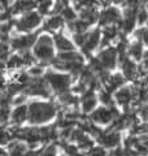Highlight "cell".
<instances>
[{
	"label": "cell",
	"instance_id": "8",
	"mask_svg": "<svg viewBox=\"0 0 148 156\" xmlns=\"http://www.w3.org/2000/svg\"><path fill=\"white\" fill-rule=\"evenodd\" d=\"M95 58L99 61V64L108 72L115 70L118 66V51L113 46L100 48V51L97 52Z\"/></svg>",
	"mask_w": 148,
	"mask_h": 156
},
{
	"label": "cell",
	"instance_id": "22",
	"mask_svg": "<svg viewBox=\"0 0 148 156\" xmlns=\"http://www.w3.org/2000/svg\"><path fill=\"white\" fill-rule=\"evenodd\" d=\"M53 4H55V0H35V11L43 17L49 16L52 13Z\"/></svg>",
	"mask_w": 148,
	"mask_h": 156
},
{
	"label": "cell",
	"instance_id": "13",
	"mask_svg": "<svg viewBox=\"0 0 148 156\" xmlns=\"http://www.w3.org/2000/svg\"><path fill=\"white\" fill-rule=\"evenodd\" d=\"M113 99H115V103L118 107H122V108H125V111H129L130 107H132V103H134L131 86L125 85L120 87L117 91L113 92Z\"/></svg>",
	"mask_w": 148,
	"mask_h": 156
},
{
	"label": "cell",
	"instance_id": "32",
	"mask_svg": "<svg viewBox=\"0 0 148 156\" xmlns=\"http://www.w3.org/2000/svg\"><path fill=\"white\" fill-rule=\"evenodd\" d=\"M0 156H9L8 151L4 148V147H2V146H0Z\"/></svg>",
	"mask_w": 148,
	"mask_h": 156
},
{
	"label": "cell",
	"instance_id": "26",
	"mask_svg": "<svg viewBox=\"0 0 148 156\" xmlns=\"http://www.w3.org/2000/svg\"><path fill=\"white\" fill-rule=\"evenodd\" d=\"M60 14L62 16V18L65 20L66 23H70V22L76 21V20L78 18V12L76 11V8H73L70 5H66L65 8L62 9V12Z\"/></svg>",
	"mask_w": 148,
	"mask_h": 156
},
{
	"label": "cell",
	"instance_id": "24",
	"mask_svg": "<svg viewBox=\"0 0 148 156\" xmlns=\"http://www.w3.org/2000/svg\"><path fill=\"white\" fill-rule=\"evenodd\" d=\"M12 140H13V134L11 128H8L7 125L0 126V146L2 147H7Z\"/></svg>",
	"mask_w": 148,
	"mask_h": 156
},
{
	"label": "cell",
	"instance_id": "35",
	"mask_svg": "<svg viewBox=\"0 0 148 156\" xmlns=\"http://www.w3.org/2000/svg\"><path fill=\"white\" fill-rule=\"evenodd\" d=\"M147 156H148V155H147Z\"/></svg>",
	"mask_w": 148,
	"mask_h": 156
},
{
	"label": "cell",
	"instance_id": "20",
	"mask_svg": "<svg viewBox=\"0 0 148 156\" xmlns=\"http://www.w3.org/2000/svg\"><path fill=\"white\" fill-rule=\"evenodd\" d=\"M126 81H127V80L125 78V76H123L122 73H115V74H111L109 80H108L107 83L104 85V89L113 94V92L117 91L118 89H120V87L125 86Z\"/></svg>",
	"mask_w": 148,
	"mask_h": 156
},
{
	"label": "cell",
	"instance_id": "9",
	"mask_svg": "<svg viewBox=\"0 0 148 156\" xmlns=\"http://www.w3.org/2000/svg\"><path fill=\"white\" fill-rule=\"evenodd\" d=\"M121 20H122V11L121 9L116 5H109L100 12L97 23L100 25V27L112 26V25L120 26Z\"/></svg>",
	"mask_w": 148,
	"mask_h": 156
},
{
	"label": "cell",
	"instance_id": "7",
	"mask_svg": "<svg viewBox=\"0 0 148 156\" xmlns=\"http://www.w3.org/2000/svg\"><path fill=\"white\" fill-rule=\"evenodd\" d=\"M42 30L27 33V34H14L9 41V47H11L12 52H22L31 50L34 43L37 42L38 35L41 34Z\"/></svg>",
	"mask_w": 148,
	"mask_h": 156
},
{
	"label": "cell",
	"instance_id": "10",
	"mask_svg": "<svg viewBox=\"0 0 148 156\" xmlns=\"http://www.w3.org/2000/svg\"><path fill=\"white\" fill-rule=\"evenodd\" d=\"M97 140V144L103 146L104 148L107 150H113L121 146L122 143V134L121 131H117V130H113L108 128L107 130H103L101 134L96 138Z\"/></svg>",
	"mask_w": 148,
	"mask_h": 156
},
{
	"label": "cell",
	"instance_id": "14",
	"mask_svg": "<svg viewBox=\"0 0 148 156\" xmlns=\"http://www.w3.org/2000/svg\"><path fill=\"white\" fill-rule=\"evenodd\" d=\"M97 92L95 90H87L79 96V109L82 115H90L97 108Z\"/></svg>",
	"mask_w": 148,
	"mask_h": 156
},
{
	"label": "cell",
	"instance_id": "5",
	"mask_svg": "<svg viewBox=\"0 0 148 156\" xmlns=\"http://www.w3.org/2000/svg\"><path fill=\"white\" fill-rule=\"evenodd\" d=\"M23 94H26L29 98H34V99H52L53 92L49 89L46 78L43 77H31L30 81L25 85Z\"/></svg>",
	"mask_w": 148,
	"mask_h": 156
},
{
	"label": "cell",
	"instance_id": "15",
	"mask_svg": "<svg viewBox=\"0 0 148 156\" xmlns=\"http://www.w3.org/2000/svg\"><path fill=\"white\" fill-rule=\"evenodd\" d=\"M29 119V109H27V103L13 107L11 111V116H9V126L11 128H19L23 126L27 122Z\"/></svg>",
	"mask_w": 148,
	"mask_h": 156
},
{
	"label": "cell",
	"instance_id": "6",
	"mask_svg": "<svg viewBox=\"0 0 148 156\" xmlns=\"http://www.w3.org/2000/svg\"><path fill=\"white\" fill-rule=\"evenodd\" d=\"M120 115H121V112L118 111L116 105H113V107L100 105L93 112H91L88 116H90L91 122H93L97 126H109Z\"/></svg>",
	"mask_w": 148,
	"mask_h": 156
},
{
	"label": "cell",
	"instance_id": "17",
	"mask_svg": "<svg viewBox=\"0 0 148 156\" xmlns=\"http://www.w3.org/2000/svg\"><path fill=\"white\" fill-rule=\"evenodd\" d=\"M34 9H35V0H13L9 12L13 17H18Z\"/></svg>",
	"mask_w": 148,
	"mask_h": 156
},
{
	"label": "cell",
	"instance_id": "3",
	"mask_svg": "<svg viewBox=\"0 0 148 156\" xmlns=\"http://www.w3.org/2000/svg\"><path fill=\"white\" fill-rule=\"evenodd\" d=\"M44 78H46L49 89L52 90L53 95H56V96L70 91L73 82H74L70 74H68L65 72L55 70V69H52V68H49V69L46 70Z\"/></svg>",
	"mask_w": 148,
	"mask_h": 156
},
{
	"label": "cell",
	"instance_id": "11",
	"mask_svg": "<svg viewBox=\"0 0 148 156\" xmlns=\"http://www.w3.org/2000/svg\"><path fill=\"white\" fill-rule=\"evenodd\" d=\"M100 43H101V29L95 27V29L88 30L86 41L83 43V46L81 47L82 53L85 56H90L97 47H100Z\"/></svg>",
	"mask_w": 148,
	"mask_h": 156
},
{
	"label": "cell",
	"instance_id": "33",
	"mask_svg": "<svg viewBox=\"0 0 148 156\" xmlns=\"http://www.w3.org/2000/svg\"><path fill=\"white\" fill-rule=\"evenodd\" d=\"M142 4H148V0H140Z\"/></svg>",
	"mask_w": 148,
	"mask_h": 156
},
{
	"label": "cell",
	"instance_id": "29",
	"mask_svg": "<svg viewBox=\"0 0 148 156\" xmlns=\"http://www.w3.org/2000/svg\"><path fill=\"white\" fill-rule=\"evenodd\" d=\"M134 35L136 39H139L143 44L148 46V26H139L134 31Z\"/></svg>",
	"mask_w": 148,
	"mask_h": 156
},
{
	"label": "cell",
	"instance_id": "28",
	"mask_svg": "<svg viewBox=\"0 0 148 156\" xmlns=\"http://www.w3.org/2000/svg\"><path fill=\"white\" fill-rule=\"evenodd\" d=\"M11 105L0 104V126L9 124V116H11Z\"/></svg>",
	"mask_w": 148,
	"mask_h": 156
},
{
	"label": "cell",
	"instance_id": "34",
	"mask_svg": "<svg viewBox=\"0 0 148 156\" xmlns=\"http://www.w3.org/2000/svg\"><path fill=\"white\" fill-rule=\"evenodd\" d=\"M61 156H66V155H65V154H64V155H61Z\"/></svg>",
	"mask_w": 148,
	"mask_h": 156
},
{
	"label": "cell",
	"instance_id": "1",
	"mask_svg": "<svg viewBox=\"0 0 148 156\" xmlns=\"http://www.w3.org/2000/svg\"><path fill=\"white\" fill-rule=\"evenodd\" d=\"M27 124L34 126L48 125L58 116L57 101L51 99H31L27 103Z\"/></svg>",
	"mask_w": 148,
	"mask_h": 156
},
{
	"label": "cell",
	"instance_id": "4",
	"mask_svg": "<svg viewBox=\"0 0 148 156\" xmlns=\"http://www.w3.org/2000/svg\"><path fill=\"white\" fill-rule=\"evenodd\" d=\"M14 34H27L41 30L43 25V16H41L35 9L14 17Z\"/></svg>",
	"mask_w": 148,
	"mask_h": 156
},
{
	"label": "cell",
	"instance_id": "31",
	"mask_svg": "<svg viewBox=\"0 0 148 156\" xmlns=\"http://www.w3.org/2000/svg\"><path fill=\"white\" fill-rule=\"evenodd\" d=\"M135 113H136L138 117H139L140 121L148 122V101L142 103L140 105H138V109L135 111Z\"/></svg>",
	"mask_w": 148,
	"mask_h": 156
},
{
	"label": "cell",
	"instance_id": "18",
	"mask_svg": "<svg viewBox=\"0 0 148 156\" xmlns=\"http://www.w3.org/2000/svg\"><path fill=\"white\" fill-rule=\"evenodd\" d=\"M77 12H78V18L85 21L87 25L92 26L99 22V16H100L99 8H83Z\"/></svg>",
	"mask_w": 148,
	"mask_h": 156
},
{
	"label": "cell",
	"instance_id": "19",
	"mask_svg": "<svg viewBox=\"0 0 148 156\" xmlns=\"http://www.w3.org/2000/svg\"><path fill=\"white\" fill-rule=\"evenodd\" d=\"M127 56L131 57L134 61H139L142 60L143 57V52H144V50H143V43L139 41V39H136L134 37V39L130 42H127Z\"/></svg>",
	"mask_w": 148,
	"mask_h": 156
},
{
	"label": "cell",
	"instance_id": "2",
	"mask_svg": "<svg viewBox=\"0 0 148 156\" xmlns=\"http://www.w3.org/2000/svg\"><path fill=\"white\" fill-rule=\"evenodd\" d=\"M31 52L39 64L51 65L53 58L57 55L52 34L41 31V34L37 38V42L34 43V46L31 48Z\"/></svg>",
	"mask_w": 148,
	"mask_h": 156
},
{
	"label": "cell",
	"instance_id": "12",
	"mask_svg": "<svg viewBox=\"0 0 148 156\" xmlns=\"http://www.w3.org/2000/svg\"><path fill=\"white\" fill-rule=\"evenodd\" d=\"M65 20L62 18L61 14H49L46 20H43V25L41 30L48 34H56L60 33L65 29Z\"/></svg>",
	"mask_w": 148,
	"mask_h": 156
},
{
	"label": "cell",
	"instance_id": "23",
	"mask_svg": "<svg viewBox=\"0 0 148 156\" xmlns=\"http://www.w3.org/2000/svg\"><path fill=\"white\" fill-rule=\"evenodd\" d=\"M97 99L101 103V105H105V107H113L115 103V99H113V94L109 92L108 90H105L104 87H101L97 92Z\"/></svg>",
	"mask_w": 148,
	"mask_h": 156
},
{
	"label": "cell",
	"instance_id": "21",
	"mask_svg": "<svg viewBox=\"0 0 148 156\" xmlns=\"http://www.w3.org/2000/svg\"><path fill=\"white\" fill-rule=\"evenodd\" d=\"M7 151L9 156H25V154L29 151L27 144L19 139H13L11 143L7 146Z\"/></svg>",
	"mask_w": 148,
	"mask_h": 156
},
{
	"label": "cell",
	"instance_id": "27",
	"mask_svg": "<svg viewBox=\"0 0 148 156\" xmlns=\"http://www.w3.org/2000/svg\"><path fill=\"white\" fill-rule=\"evenodd\" d=\"M41 156H58V147L56 143H47L42 147Z\"/></svg>",
	"mask_w": 148,
	"mask_h": 156
},
{
	"label": "cell",
	"instance_id": "16",
	"mask_svg": "<svg viewBox=\"0 0 148 156\" xmlns=\"http://www.w3.org/2000/svg\"><path fill=\"white\" fill-rule=\"evenodd\" d=\"M53 42H55V48L57 52H69V51H76L77 47L73 43V41L69 38L65 33L60 31L53 34Z\"/></svg>",
	"mask_w": 148,
	"mask_h": 156
},
{
	"label": "cell",
	"instance_id": "25",
	"mask_svg": "<svg viewBox=\"0 0 148 156\" xmlns=\"http://www.w3.org/2000/svg\"><path fill=\"white\" fill-rule=\"evenodd\" d=\"M148 23V9L146 5H140L136 9V25L147 26Z\"/></svg>",
	"mask_w": 148,
	"mask_h": 156
},
{
	"label": "cell",
	"instance_id": "30",
	"mask_svg": "<svg viewBox=\"0 0 148 156\" xmlns=\"http://www.w3.org/2000/svg\"><path fill=\"white\" fill-rule=\"evenodd\" d=\"M86 156H108V151L100 144H93L90 150L86 151Z\"/></svg>",
	"mask_w": 148,
	"mask_h": 156
}]
</instances>
